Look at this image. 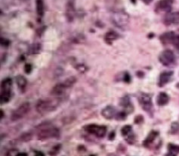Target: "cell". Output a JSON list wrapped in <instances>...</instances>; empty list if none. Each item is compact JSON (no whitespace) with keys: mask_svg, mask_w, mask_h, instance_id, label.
<instances>
[{"mask_svg":"<svg viewBox=\"0 0 179 156\" xmlns=\"http://www.w3.org/2000/svg\"><path fill=\"white\" fill-rule=\"evenodd\" d=\"M60 103V100L58 97L54 98H45L39 100L36 104V111L41 115L52 112L57 109Z\"/></svg>","mask_w":179,"mask_h":156,"instance_id":"obj_1","label":"cell"},{"mask_svg":"<svg viewBox=\"0 0 179 156\" xmlns=\"http://www.w3.org/2000/svg\"><path fill=\"white\" fill-rule=\"evenodd\" d=\"M128 20H129V17L123 11H116L113 14V17H112V20L114 25L121 29L125 28L126 27L128 23Z\"/></svg>","mask_w":179,"mask_h":156,"instance_id":"obj_2","label":"cell"},{"mask_svg":"<svg viewBox=\"0 0 179 156\" xmlns=\"http://www.w3.org/2000/svg\"><path fill=\"white\" fill-rule=\"evenodd\" d=\"M30 105L29 103H24L21 104L19 107H17L15 110L12 113L11 116V121H16L21 119L23 117L25 116L30 111Z\"/></svg>","mask_w":179,"mask_h":156,"instance_id":"obj_3","label":"cell"},{"mask_svg":"<svg viewBox=\"0 0 179 156\" xmlns=\"http://www.w3.org/2000/svg\"><path fill=\"white\" fill-rule=\"evenodd\" d=\"M60 135V132L58 128H48L42 129L37 134V137L40 140L48 139L50 138H57Z\"/></svg>","mask_w":179,"mask_h":156,"instance_id":"obj_4","label":"cell"},{"mask_svg":"<svg viewBox=\"0 0 179 156\" xmlns=\"http://www.w3.org/2000/svg\"><path fill=\"white\" fill-rule=\"evenodd\" d=\"M159 62L166 66L172 65L175 61V56L171 50H165L160 54L159 57Z\"/></svg>","mask_w":179,"mask_h":156,"instance_id":"obj_5","label":"cell"},{"mask_svg":"<svg viewBox=\"0 0 179 156\" xmlns=\"http://www.w3.org/2000/svg\"><path fill=\"white\" fill-rule=\"evenodd\" d=\"M85 130L89 134L95 135L97 137L102 138L107 133V128L105 126H99L96 124H89L86 126Z\"/></svg>","mask_w":179,"mask_h":156,"instance_id":"obj_6","label":"cell"},{"mask_svg":"<svg viewBox=\"0 0 179 156\" xmlns=\"http://www.w3.org/2000/svg\"><path fill=\"white\" fill-rule=\"evenodd\" d=\"M139 103L144 111L148 113H151L153 110V103L151 97L148 94H141L139 97Z\"/></svg>","mask_w":179,"mask_h":156,"instance_id":"obj_7","label":"cell"},{"mask_svg":"<svg viewBox=\"0 0 179 156\" xmlns=\"http://www.w3.org/2000/svg\"><path fill=\"white\" fill-rule=\"evenodd\" d=\"M164 22L167 25L177 24L179 23V12H168L165 16Z\"/></svg>","mask_w":179,"mask_h":156,"instance_id":"obj_8","label":"cell"},{"mask_svg":"<svg viewBox=\"0 0 179 156\" xmlns=\"http://www.w3.org/2000/svg\"><path fill=\"white\" fill-rule=\"evenodd\" d=\"M116 110L112 106H107L101 111V115L106 119H112L116 116Z\"/></svg>","mask_w":179,"mask_h":156,"instance_id":"obj_9","label":"cell"},{"mask_svg":"<svg viewBox=\"0 0 179 156\" xmlns=\"http://www.w3.org/2000/svg\"><path fill=\"white\" fill-rule=\"evenodd\" d=\"M67 87V85L65 84L64 82L57 84L56 85L53 87L52 90H51V94L55 97H60V96H61L63 93H64Z\"/></svg>","mask_w":179,"mask_h":156,"instance_id":"obj_10","label":"cell"},{"mask_svg":"<svg viewBox=\"0 0 179 156\" xmlns=\"http://www.w3.org/2000/svg\"><path fill=\"white\" fill-rule=\"evenodd\" d=\"M172 4H173V0H161L158 4V7L160 10L170 12Z\"/></svg>","mask_w":179,"mask_h":156,"instance_id":"obj_11","label":"cell"},{"mask_svg":"<svg viewBox=\"0 0 179 156\" xmlns=\"http://www.w3.org/2000/svg\"><path fill=\"white\" fill-rule=\"evenodd\" d=\"M172 75H173V72H163L161 73L160 76H159V85L160 87H162L166 84L168 83Z\"/></svg>","mask_w":179,"mask_h":156,"instance_id":"obj_12","label":"cell"},{"mask_svg":"<svg viewBox=\"0 0 179 156\" xmlns=\"http://www.w3.org/2000/svg\"><path fill=\"white\" fill-rule=\"evenodd\" d=\"M74 14H75V9L74 7V3L72 2H69L67 3V6L66 9V16L67 20L71 22L74 18Z\"/></svg>","mask_w":179,"mask_h":156,"instance_id":"obj_13","label":"cell"},{"mask_svg":"<svg viewBox=\"0 0 179 156\" xmlns=\"http://www.w3.org/2000/svg\"><path fill=\"white\" fill-rule=\"evenodd\" d=\"M169 101V97L167 94L164 93V92H161L157 97V103L159 106H162L166 105Z\"/></svg>","mask_w":179,"mask_h":156,"instance_id":"obj_14","label":"cell"},{"mask_svg":"<svg viewBox=\"0 0 179 156\" xmlns=\"http://www.w3.org/2000/svg\"><path fill=\"white\" fill-rule=\"evenodd\" d=\"M157 136H158V133H157V131H151V132L148 134V136L145 139V140L144 141V143H143L144 146H146V147H147V146L151 145V143L155 140V139L157 138Z\"/></svg>","mask_w":179,"mask_h":156,"instance_id":"obj_15","label":"cell"},{"mask_svg":"<svg viewBox=\"0 0 179 156\" xmlns=\"http://www.w3.org/2000/svg\"><path fill=\"white\" fill-rule=\"evenodd\" d=\"M175 35V34L172 32H166V33H164L163 35H161L160 39L164 44L172 43V41H173Z\"/></svg>","mask_w":179,"mask_h":156,"instance_id":"obj_16","label":"cell"},{"mask_svg":"<svg viewBox=\"0 0 179 156\" xmlns=\"http://www.w3.org/2000/svg\"><path fill=\"white\" fill-rule=\"evenodd\" d=\"M118 34L113 31H110L107 32L105 36V40L107 44H112L113 41L118 39Z\"/></svg>","mask_w":179,"mask_h":156,"instance_id":"obj_17","label":"cell"},{"mask_svg":"<svg viewBox=\"0 0 179 156\" xmlns=\"http://www.w3.org/2000/svg\"><path fill=\"white\" fill-rule=\"evenodd\" d=\"M16 83L18 86V88L21 91H24V89L26 88V86H27V80H26L25 78L23 76H17V78H16Z\"/></svg>","mask_w":179,"mask_h":156,"instance_id":"obj_18","label":"cell"},{"mask_svg":"<svg viewBox=\"0 0 179 156\" xmlns=\"http://www.w3.org/2000/svg\"><path fill=\"white\" fill-rule=\"evenodd\" d=\"M11 99V91H2L0 96V102L1 103L5 104L10 100Z\"/></svg>","mask_w":179,"mask_h":156,"instance_id":"obj_19","label":"cell"},{"mask_svg":"<svg viewBox=\"0 0 179 156\" xmlns=\"http://www.w3.org/2000/svg\"><path fill=\"white\" fill-rule=\"evenodd\" d=\"M36 12L40 17H42L44 14V2L43 0H36Z\"/></svg>","mask_w":179,"mask_h":156,"instance_id":"obj_20","label":"cell"},{"mask_svg":"<svg viewBox=\"0 0 179 156\" xmlns=\"http://www.w3.org/2000/svg\"><path fill=\"white\" fill-rule=\"evenodd\" d=\"M11 85H12V80L9 78L6 79L2 82V91H11Z\"/></svg>","mask_w":179,"mask_h":156,"instance_id":"obj_21","label":"cell"},{"mask_svg":"<svg viewBox=\"0 0 179 156\" xmlns=\"http://www.w3.org/2000/svg\"><path fill=\"white\" fill-rule=\"evenodd\" d=\"M121 134L123 136L127 137L130 134H132V128H131V127L130 125H125L121 129Z\"/></svg>","mask_w":179,"mask_h":156,"instance_id":"obj_22","label":"cell"},{"mask_svg":"<svg viewBox=\"0 0 179 156\" xmlns=\"http://www.w3.org/2000/svg\"><path fill=\"white\" fill-rule=\"evenodd\" d=\"M168 150L169 152H172L173 153L178 155L179 153V146L175 145V144H169L168 146Z\"/></svg>","mask_w":179,"mask_h":156,"instance_id":"obj_23","label":"cell"},{"mask_svg":"<svg viewBox=\"0 0 179 156\" xmlns=\"http://www.w3.org/2000/svg\"><path fill=\"white\" fill-rule=\"evenodd\" d=\"M179 131V123L178 122H173L171 125V134H175Z\"/></svg>","mask_w":179,"mask_h":156,"instance_id":"obj_24","label":"cell"},{"mask_svg":"<svg viewBox=\"0 0 179 156\" xmlns=\"http://www.w3.org/2000/svg\"><path fill=\"white\" fill-rule=\"evenodd\" d=\"M76 78L70 77V78H69V79H67V80H65L63 82H64L65 84H66L67 87H71V86L74 85V84H75V82H76Z\"/></svg>","mask_w":179,"mask_h":156,"instance_id":"obj_25","label":"cell"},{"mask_svg":"<svg viewBox=\"0 0 179 156\" xmlns=\"http://www.w3.org/2000/svg\"><path fill=\"white\" fill-rule=\"evenodd\" d=\"M60 149H61V146L60 145L55 146L49 152V155H51V156H55L56 155H58L60 151Z\"/></svg>","mask_w":179,"mask_h":156,"instance_id":"obj_26","label":"cell"},{"mask_svg":"<svg viewBox=\"0 0 179 156\" xmlns=\"http://www.w3.org/2000/svg\"><path fill=\"white\" fill-rule=\"evenodd\" d=\"M40 49H41V47H40V45H37L36 44V45H33L31 47V48H30V52H31L32 54L38 53V52L40 51Z\"/></svg>","mask_w":179,"mask_h":156,"instance_id":"obj_27","label":"cell"},{"mask_svg":"<svg viewBox=\"0 0 179 156\" xmlns=\"http://www.w3.org/2000/svg\"><path fill=\"white\" fill-rule=\"evenodd\" d=\"M31 138H32V136L30 135V134L27 133V134H24L21 136V139L23 141H29L31 139Z\"/></svg>","mask_w":179,"mask_h":156,"instance_id":"obj_28","label":"cell"},{"mask_svg":"<svg viewBox=\"0 0 179 156\" xmlns=\"http://www.w3.org/2000/svg\"><path fill=\"white\" fill-rule=\"evenodd\" d=\"M0 41H1V45H2V46L7 47L9 45V41L8 39H6L4 38H1Z\"/></svg>","mask_w":179,"mask_h":156,"instance_id":"obj_29","label":"cell"},{"mask_svg":"<svg viewBox=\"0 0 179 156\" xmlns=\"http://www.w3.org/2000/svg\"><path fill=\"white\" fill-rule=\"evenodd\" d=\"M32 71V66L30 64H26L25 66V72L29 74Z\"/></svg>","mask_w":179,"mask_h":156,"instance_id":"obj_30","label":"cell"},{"mask_svg":"<svg viewBox=\"0 0 179 156\" xmlns=\"http://www.w3.org/2000/svg\"><path fill=\"white\" fill-rule=\"evenodd\" d=\"M124 80L126 81V82H129V81H130V76H129V75L128 74V73H126V76L124 77Z\"/></svg>","mask_w":179,"mask_h":156,"instance_id":"obj_31","label":"cell"},{"mask_svg":"<svg viewBox=\"0 0 179 156\" xmlns=\"http://www.w3.org/2000/svg\"><path fill=\"white\" fill-rule=\"evenodd\" d=\"M165 156H177V155L176 154L173 153V152H168V153L166 154Z\"/></svg>","mask_w":179,"mask_h":156,"instance_id":"obj_32","label":"cell"},{"mask_svg":"<svg viewBox=\"0 0 179 156\" xmlns=\"http://www.w3.org/2000/svg\"><path fill=\"white\" fill-rule=\"evenodd\" d=\"M15 156H28V155L25 152H20V153H17Z\"/></svg>","mask_w":179,"mask_h":156,"instance_id":"obj_33","label":"cell"},{"mask_svg":"<svg viewBox=\"0 0 179 156\" xmlns=\"http://www.w3.org/2000/svg\"><path fill=\"white\" fill-rule=\"evenodd\" d=\"M35 156H45V155L42 152H36L35 153Z\"/></svg>","mask_w":179,"mask_h":156,"instance_id":"obj_34","label":"cell"},{"mask_svg":"<svg viewBox=\"0 0 179 156\" xmlns=\"http://www.w3.org/2000/svg\"><path fill=\"white\" fill-rule=\"evenodd\" d=\"M141 1H142L143 2H144V3H145V4L148 5V4H150V3L151 2L153 1V0H141Z\"/></svg>","mask_w":179,"mask_h":156,"instance_id":"obj_35","label":"cell"},{"mask_svg":"<svg viewBox=\"0 0 179 156\" xmlns=\"http://www.w3.org/2000/svg\"><path fill=\"white\" fill-rule=\"evenodd\" d=\"M107 156H117L116 154H114V153H110V154H108L107 155Z\"/></svg>","mask_w":179,"mask_h":156,"instance_id":"obj_36","label":"cell"},{"mask_svg":"<svg viewBox=\"0 0 179 156\" xmlns=\"http://www.w3.org/2000/svg\"><path fill=\"white\" fill-rule=\"evenodd\" d=\"M0 113H1V118H2L3 116H4V113H3L2 110H1V111H0Z\"/></svg>","mask_w":179,"mask_h":156,"instance_id":"obj_37","label":"cell"},{"mask_svg":"<svg viewBox=\"0 0 179 156\" xmlns=\"http://www.w3.org/2000/svg\"><path fill=\"white\" fill-rule=\"evenodd\" d=\"M176 86H177V87H178V88L179 89V83L177 84V85H176Z\"/></svg>","mask_w":179,"mask_h":156,"instance_id":"obj_38","label":"cell"},{"mask_svg":"<svg viewBox=\"0 0 179 156\" xmlns=\"http://www.w3.org/2000/svg\"><path fill=\"white\" fill-rule=\"evenodd\" d=\"M90 156H95V155H90Z\"/></svg>","mask_w":179,"mask_h":156,"instance_id":"obj_39","label":"cell"}]
</instances>
